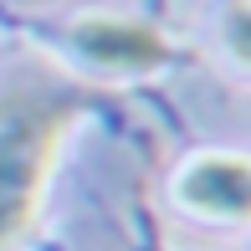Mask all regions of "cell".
<instances>
[{
    "label": "cell",
    "mask_w": 251,
    "mask_h": 251,
    "mask_svg": "<svg viewBox=\"0 0 251 251\" xmlns=\"http://www.w3.org/2000/svg\"><path fill=\"white\" fill-rule=\"evenodd\" d=\"M185 210L210 221H251V159L246 154H200L175 179Z\"/></svg>",
    "instance_id": "3"
},
{
    "label": "cell",
    "mask_w": 251,
    "mask_h": 251,
    "mask_svg": "<svg viewBox=\"0 0 251 251\" xmlns=\"http://www.w3.org/2000/svg\"><path fill=\"white\" fill-rule=\"evenodd\" d=\"M77 98L56 82L0 87V251L36 221Z\"/></svg>",
    "instance_id": "1"
},
{
    "label": "cell",
    "mask_w": 251,
    "mask_h": 251,
    "mask_svg": "<svg viewBox=\"0 0 251 251\" xmlns=\"http://www.w3.org/2000/svg\"><path fill=\"white\" fill-rule=\"evenodd\" d=\"M72 41L102 72H154L169 62L164 31H154L149 21H133V16H87L77 21Z\"/></svg>",
    "instance_id": "2"
},
{
    "label": "cell",
    "mask_w": 251,
    "mask_h": 251,
    "mask_svg": "<svg viewBox=\"0 0 251 251\" xmlns=\"http://www.w3.org/2000/svg\"><path fill=\"white\" fill-rule=\"evenodd\" d=\"M226 41H231V51L251 67V5L231 10V21H226Z\"/></svg>",
    "instance_id": "4"
}]
</instances>
